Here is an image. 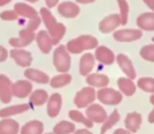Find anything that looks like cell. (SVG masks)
Instances as JSON below:
<instances>
[{
    "instance_id": "cell-26",
    "label": "cell",
    "mask_w": 154,
    "mask_h": 134,
    "mask_svg": "<svg viewBox=\"0 0 154 134\" xmlns=\"http://www.w3.org/2000/svg\"><path fill=\"white\" fill-rule=\"evenodd\" d=\"M19 126L13 119H5L0 123V134H17Z\"/></svg>"
},
{
    "instance_id": "cell-25",
    "label": "cell",
    "mask_w": 154,
    "mask_h": 134,
    "mask_svg": "<svg viewBox=\"0 0 154 134\" xmlns=\"http://www.w3.org/2000/svg\"><path fill=\"white\" fill-rule=\"evenodd\" d=\"M43 131V123L39 120H32L26 123L21 129V134H41Z\"/></svg>"
},
{
    "instance_id": "cell-19",
    "label": "cell",
    "mask_w": 154,
    "mask_h": 134,
    "mask_svg": "<svg viewBox=\"0 0 154 134\" xmlns=\"http://www.w3.org/2000/svg\"><path fill=\"white\" fill-rule=\"evenodd\" d=\"M37 45L40 49V51L45 54L50 53L53 47V41H52V37L49 35V33L45 31H40L36 36Z\"/></svg>"
},
{
    "instance_id": "cell-47",
    "label": "cell",
    "mask_w": 154,
    "mask_h": 134,
    "mask_svg": "<svg viewBox=\"0 0 154 134\" xmlns=\"http://www.w3.org/2000/svg\"><path fill=\"white\" fill-rule=\"evenodd\" d=\"M47 134H52V133H47Z\"/></svg>"
},
{
    "instance_id": "cell-31",
    "label": "cell",
    "mask_w": 154,
    "mask_h": 134,
    "mask_svg": "<svg viewBox=\"0 0 154 134\" xmlns=\"http://www.w3.org/2000/svg\"><path fill=\"white\" fill-rule=\"evenodd\" d=\"M120 116H119V113H118L117 110H114L113 112L110 114L109 117L106 118V120L103 123V127L100 129V134H105L106 132L108 131L109 129H111L118 120H119Z\"/></svg>"
},
{
    "instance_id": "cell-16",
    "label": "cell",
    "mask_w": 154,
    "mask_h": 134,
    "mask_svg": "<svg viewBox=\"0 0 154 134\" xmlns=\"http://www.w3.org/2000/svg\"><path fill=\"white\" fill-rule=\"evenodd\" d=\"M95 59L103 64H112L115 60L114 53L107 47H98L95 51Z\"/></svg>"
},
{
    "instance_id": "cell-12",
    "label": "cell",
    "mask_w": 154,
    "mask_h": 134,
    "mask_svg": "<svg viewBox=\"0 0 154 134\" xmlns=\"http://www.w3.org/2000/svg\"><path fill=\"white\" fill-rule=\"evenodd\" d=\"M57 10L58 13L64 18H75L80 13L79 7L71 1H64V2L59 3Z\"/></svg>"
},
{
    "instance_id": "cell-3",
    "label": "cell",
    "mask_w": 154,
    "mask_h": 134,
    "mask_svg": "<svg viewBox=\"0 0 154 134\" xmlns=\"http://www.w3.org/2000/svg\"><path fill=\"white\" fill-rule=\"evenodd\" d=\"M15 12L18 14V16H22V17H26L29 19V23L26 29L31 31H35L40 24V17L38 16L37 11L32 8L31 5H26V3H16L15 7H14Z\"/></svg>"
},
{
    "instance_id": "cell-37",
    "label": "cell",
    "mask_w": 154,
    "mask_h": 134,
    "mask_svg": "<svg viewBox=\"0 0 154 134\" xmlns=\"http://www.w3.org/2000/svg\"><path fill=\"white\" fill-rule=\"evenodd\" d=\"M8 57V51L0 45V61H5Z\"/></svg>"
},
{
    "instance_id": "cell-35",
    "label": "cell",
    "mask_w": 154,
    "mask_h": 134,
    "mask_svg": "<svg viewBox=\"0 0 154 134\" xmlns=\"http://www.w3.org/2000/svg\"><path fill=\"white\" fill-rule=\"evenodd\" d=\"M139 54L145 60L154 62V45H148L143 47L140 49Z\"/></svg>"
},
{
    "instance_id": "cell-6",
    "label": "cell",
    "mask_w": 154,
    "mask_h": 134,
    "mask_svg": "<svg viewBox=\"0 0 154 134\" xmlns=\"http://www.w3.org/2000/svg\"><path fill=\"white\" fill-rule=\"evenodd\" d=\"M96 98V92L93 87H86L82 88L80 91L76 93L74 97V104L79 109L87 108L90 106Z\"/></svg>"
},
{
    "instance_id": "cell-27",
    "label": "cell",
    "mask_w": 154,
    "mask_h": 134,
    "mask_svg": "<svg viewBox=\"0 0 154 134\" xmlns=\"http://www.w3.org/2000/svg\"><path fill=\"white\" fill-rule=\"evenodd\" d=\"M75 131V125L71 121L62 120L59 121L54 127L53 134H71Z\"/></svg>"
},
{
    "instance_id": "cell-7",
    "label": "cell",
    "mask_w": 154,
    "mask_h": 134,
    "mask_svg": "<svg viewBox=\"0 0 154 134\" xmlns=\"http://www.w3.org/2000/svg\"><path fill=\"white\" fill-rule=\"evenodd\" d=\"M143 36V32L138 29H124L113 33V38L120 42H132L138 40Z\"/></svg>"
},
{
    "instance_id": "cell-38",
    "label": "cell",
    "mask_w": 154,
    "mask_h": 134,
    "mask_svg": "<svg viewBox=\"0 0 154 134\" xmlns=\"http://www.w3.org/2000/svg\"><path fill=\"white\" fill-rule=\"evenodd\" d=\"M45 5H47V8L49 9H52V8L56 7L59 2V0H45Z\"/></svg>"
},
{
    "instance_id": "cell-40",
    "label": "cell",
    "mask_w": 154,
    "mask_h": 134,
    "mask_svg": "<svg viewBox=\"0 0 154 134\" xmlns=\"http://www.w3.org/2000/svg\"><path fill=\"white\" fill-rule=\"evenodd\" d=\"M113 134H132V132H130L129 130H125V129H117L114 131Z\"/></svg>"
},
{
    "instance_id": "cell-43",
    "label": "cell",
    "mask_w": 154,
    "mask_h": 134,
    "mask_svg": "<svg viewBox=\"0 0 154 134\" xmlns=\"http://www.w3.org/2000/svg\"><path fill=\"white\" fill-rule=\"evenodd\" d=\"M149 123H154V109L151 111V113L149 114Z\"/></svg>"
},
{
    "instance_id": "cell-42",
    "label": "cell",
    "mask_w": 154,
    "mask_h": 134,
    "mask_svg": "<svg viewBox=\"0 0 154 134\" xmlns=\"http://www.w3.org/2000/svg\"><path fill=\"white\" fill-rule=\"evenodd\" d=\"M75 134H93V133L88 131V129H80V130H77V131L75 132Z\"/></svg>"
},
{
    "instance_id": "cell-30",
    "label": "cell",
    "mask_w": 154,
    "mask_h": 134,
    "mask_svg": "<svg viewBox=\"0 0 154 134\" xmlns=\"http://www.w3.org/2000/svg\"><path fill=\"white\" fill-rule=\"evenodd\" d=\"M29 109H30V106H29L28 104H17V106H13V107H10V108L2 109V110L0 111V116L7 117V116H10V115L19 114V113L28 111Z\"/></svg>"
},
{
    "instance_id": "cell-45",
    "label": "cell",
    "mask_w": 154,
    "mask_h": 134,
    "mask_svg": "<svg viewBox=\"0 0 154 134\" xmlns=\"http://www.w3.org/2000/svg\"><path fill=\"white\" fill-rule=\"evenodd\" d=\"M150 101H151V104H153V106H154V94H153V95L151 96V97H150Z\"/></svg>"
},
{
    "instance_id": "cell-20",
    "label": "cell",
    "mask_w": 154,
    "mask_h": 134,
    "mask_svg": "<svg viewBox=\"0 0 154 134\" xmlns=\"http://www.w3.org/2000/svg\"><path fill=\"white\" fill-rule=\"evenodd\" d=\"M12 98V83L5 75H0V99L2 102L11 101Z\"/></svg>"
},
{
    "instance_id": "cell-41",
    "label": "cell",
    "mask_w": 154,
    "mask_h": 134,
    "mask_svg": "<svg viewBox=\"0 0 154 134\" xmlns=\"http://www.w3.org/2000/svg\"><path fill=\"white\" fill-rule=\"evenodd\" d=\"M77 3H80V5H88V3L94 2L95 0H75Z\"/></svg>"
},
{
    "instance_id": "cell-13",
    "label": "cell",
    "mask_w": 154,
    "mask_h": 134,
    "mask_svg": "<svg viewBox=\"0 0 154 134\" xmlns=\"http://www.w3.org/2000/svg\"><path fill=\"white\" fill-rule=\"evenodd\" d=\"M11 56L15 62L17 64L21 67H30L32 64V55H31L30 52L24 51V50H20V49H15L11 51Z\"/></svg>"
},
{
    "instance_id": "cell-46",
    "label": "cell",
    "mask_w": 154,
    "mask_h": 134,
    "mask_svg": "<svg viewBox=\"0 0 154 134\" xmlns=\"http://www.w3.org/2000/svg\"><path fill=\"white\" fill-rule=\"evenodd\" d=\"M26 1H28V2H32V3H34V2H37L38 0H26Z\"/></svg>"
},
{
    "instance_id": "cell-8",
    "label": "cell",
    "mask_w": 154,
    "mask_h": 134,
    "mask_svg": "<svg viewBox=\"0 0 154 134\" xmlns=\"http://www.w3.org/2000/svg\"><path fill=\"white\" fill-rule=\"evenodd\" d=\"M122 24L120 22V18L118 14H111L105 17L100 22H99V31L103 34H108V33L113 32L114 30L118 28Z\"/></svg>"
},
{
    "instance_id": "cell-18",
    "label": "cell",
    "mask_w": 154,
    "mask_h": 134,
    "mask_svg": "<svg viewBox=\"0 0 154 134\" xmlns=\"http://www.w3.org/2000/svg\"><path fill=\"white\" fill-rule=\"evenodd\" d=\"M136 23L143 31H154V12L143 13L137 17Z\"/></svg>"
},
{
    "instance_id": "cell-10",
    "label": "cell",
    "mask_w": 154,
    "mask_h": 134,
    "mask_svg": "<svg viewBox=\"0 0 154 134\" xmlns=\"http://www.w3.org/2000/svg\"><path fill=\"white\" fill-rule=\"evenodd\" d=\"M19 37L18 38H12L10 39V45L16 48H22L29 45L35 38L34 31H31L29 29H24L21 30L19 33Z\"/></svg>"
},
{
    "instance_id": "cell-24",
    "label": "cell",
    "mask_w": 154,
    "mask_h": 134,
    "mask_svg": "<svg viewBox=\"0 0 154 134\" xmlns=\"http://www.w3.org/2000/svg\"><path fill=\"white\" fill-rule=\"evenodd\" d=\"M117 85L119 88L122 94H125L127 96H132L136 91V87L133 83L132 79L128 77H120L117 80Z\"/></svg>"
},
{
    "instance_id": "cell-5",
    "label": "cell",
    "mask_w": 154,
    "mask_h": 134,
    "mask_svg": "<svg viewBox=\"0 0 154 134\" xmlns=\"http://www.w3.org/2000/svg\"><path fill=\"white\" fill-rule=\"evenodd\" d=\"M96 97L100 102L108 106L118 104L122 100V94L111 88H103L96 92Z\"/></svg>"
},
{
    "instance_id": "cell-11",
    "label": "cell",
    "mask_w": 154,
    "mask_h": 134,
    "mask_svg": "<svg viewBox=\"0 0 154 134\" xmlns=\"http://www.w3.org/2000/svg\"><path fill=\"white\" fill-rule=\"evenodd\" d=\"M116 60H117V64L119 66L120 70L126 74V76L130 79H134L136 77V72H135V69L133 67L132 61L130 60V58L128 57L125 54H118L116 56Z\"/></svg>"
},
{
    "instance_id": "cell-44",
    "label": "cell",
    "mask_w": 154,
    "mask_h": 134,
    "mask_svg": "<svg viewBox=\"0 0 154 134\" xmlns=\"http://www.w3.org/2000/svg\"><path fill=\"white\" fill-rule=\"evenodd\" d=\"M12 0H0V7H3V5H8V3L11 2Z\"/></svg>"
},
{
    "instance_id": "cell-21",
    "label": "cell",
    "mask_w": 154,
    "mask_h": 134,
    "mask_svg": "<svg viewBox=\"0 0 154 134\" xmlns=\"http://www.w3.org/2000/svg\"><path fill=\"white\" fill-rule=\"evenodd\" d=\"M141 125V115L137 112H131L126 116L125 119V126L127 130H129L132 133L138 131Z\"/></svg>"
},
{
    "instance_id": "cell-22",
    "label": "cell",
    "mask_w": 154,
    "mask_h": 134,
    "mask_svg": "<svg viewBox=\"0 0 154 134\" xmlns=\"http://www.w3.org/2000/svg\"><path fill=\"white\" fill-rule=\"evenodd\" d=\"M86 81L91 87L105 88L109 85L110 79L105 74H91V75H87Z\"/></svg>"
},
{
    "instance_id": "cell-15",
    "label": "cell",
    "mask_w": 154,
    "mask_h": 134,
    "mask_svg": "<svg viewBox=\"0 0 154 134\" xmlns=\"http://www.w3.org/2000/svg\"><path fill=\"white\" fill-rule=\"evenodd\" d=\"M62 106V97L60 94L54 93L48 100V115L52 118L56 117L60 112Z\"/></svg>"
},
{
    "instance_id": "cell-17",
    "label": "cell",
    "mask_w": 154,
    "mask_h": 134,
    "mask_svg": "<svg viewBox=\"0 0 154 134\" xmlns=\"http://www.w3.org/2000/svg\"><path fill=\"white\" fill-rule=\"evenodd\" d=\"M95 66V57L93 54L86 53L82 56L79 60V74L82 76H87L90 74Z\"/></svg>"
},
{
    "instance_id": "cell-33",
    "label": "cell",
    "mask_w": 154,
    "mask_h": 134,
    "mask_svg": "<svg viewBox=\"0 0 154 134\" xmlns=\"http://www.w3.org/2000/svg\"><path fill=\"white\" fill-rule=\"evenodd\" d=\"M69 116H70L71 119H73L74 121H77V123H84L86 127L88 128H92L93 127V121L90 120L88 117H85L79 111L77 110H71L69 112Z\"/></svg>"
},
{
    "instance_id": "cell-28",
    "label": "cell",
    "mask_w": 154,
    "mask_h": 134,
    "mask_svg": "<svg viewBox=\"0 0 154 134\" xmlns=\"http://www.w3.org/2000/svg\"><path fill=\"white\" fill-rule=\"evenodd\" d=\"M71 81H72V76L70 74H66V73H62V74L57 75L51 79V87L55 88V89H59L64 86H68Z\"/></svg>"
},
{
    "instance_id": "cell-23",
    "label": "cell",
    "mask_w": 154,
    "mask_h": 134,
    "mask_svg": "<svg viewBox=\"0 0 154 134\" xmlns=\"http://www.w3.org/2000/svg\"><path fill=\"white\" fill-rule=\"evenodd\" d=\"M24 76L30 80L39 83H48L50 81L49 75L39 70H35V69H26L24 71Z\"/></svg>"
},
{
    "instance_id": "cell-4",
    "label": "cell",
    "mask_w": 154,
    "mask_h": 134,
    "mask_svg": "<svg viewBox=\"0 0 154 134\" xmlns=\"http://www.w3.org/2000/svg\"><path fill=\"white\" fill-rule=\"evenodd\" d=\"M53 64L56 70L60 73H66L71 68V57L66 48L64 45H59L54 50Z\"/></svg>"
},
{
    "instance_id": "cell-36",
    "label": "cell",
    "mask_w": 154,
    "mask_h": 134,
    "mask_svg": "<svg viewBox=\"0 0 154 134\" xmlns=\"http://www.w3.org/2000/svg\"><path fill=\"white\" fill-rule=\"evenodd\" d=\"M0 17L2 18L3 20H16L19 16H18V14L16 13L15 10H14V11L2 12V13L0 14Z\"/></svg>"
},
{
    "instance_id": "cell-2",
    "label": "cell",
    "mask_w": 154,
    "mask_h": 134,
    "mask_svg": "<svg viewBox=\"0 0 154 134\" xmlns=\"http://www.w3.org/2000/svg\"><path fill=\"white\" fill-rule=\"evenodd\" d=\"M97 45H98V40L95 37L91 36V35H82V36L69 41L66 48L69 53L78 54L82 53V51L95 49Z\"/></svg>"
},
{
    "instance_id": "cell-9",
    "label": "cell",
    "mask_w": 154,
    "mask_h": 134,
    "mask_svg": "<svg viewBox=\"0 0 154 134\" xmlns=\"http://www.w3.org/2000/svg\"><path fill=\"white\" fill-rule=\"evenodd\" d=\"M86 114L90 120H92L93 123H101L106 120L107 118V112L106 110L100 106V104H91L90 106L87 108Z\"/></svg>"
},
{
    "instance_id": "cell-29",
    "label": "cell",
    "mask_w": 154,
    "mask_h": 134,
    "mask_svg": "<svg viewBox=\"0 0 154 134\" xmlns=\"http://www.w3.org/2000/svg\"><path fill=\"white\" fill-rule=\"evenodd\" d=\"M48 97H49L48 92L39 89L32 93L30 97V102L33 106H42L43 104H45V101H48Z\"/></svg>"
},
{
    "instance_id": "cell-1",
    "label": "cell",
    "mask_w": 154,
    "mask_h": 134,
    "mask_svg": "<svg viewBox=\"0 0 154 134\" xmlns=\"http://www.w3.org/2000/svg\"><path fill=\"white\" fill-rule=\"evenodd\" d=\"M40 16L45 22V26L48 29V33L52 37L53 45H57L62 39V37L66 34V26L64 24L60 23L56 20V18L53 16L49 8H41L40 9Z\"/></svg>"
},
{
    "instance_id": "cell-34",
    "label": "cell",
    "mask_w": 154,
    "mask_h": 134,
    "mask_svg": "<svg viewBox=\"0 0 154 134\" xmlns=\"http://www.w3.org/2000/svg\"><path fill=\"white\" fill-rule=\"evenodd\" d=\"M137 87L148 93H154V78L141 77L137 81Z\"/></svg>"
},
{
    "instance_id": "cell-39",
    "label": "cell",
    "mask_w": 154,
    "mask_h": 134,
    "mask_svg": "<svg viewBox=\"0 0 154 134\" xmlns=\"http://www.w3.org/2000/svg\"><path fill=\"white\" fill-rule=\"evenodd\" d=\"M143 1L152 12H154V0H143Z\"/></svg>"
},
{
    "instance_id": "cell-32",
    "label": "cell",
    "mask_w": 154,
    "mask_h": 134,
    "mask_svg": "<svg viewBox=\"0 0 154 134\" xmlns=\"http://www.w3.org/2000/svg\"><path fill=\"white\" fill-rule=\"evenodd\" d=\"M118 3V8H119V18H120V22H122V26L127 24L129 19V5L127 2V0H117Z\"/></svg>"
},
{
    "instance_id": "cell-14",
    "label": "cell",
    "mask_w": 154,
    "mask_h": 134,
    "mask_svg": "<svg viewBox=\"0 0 154 134\" xmlns=\"http://www.w3.org/2000/svg\"><path fill=\"white\" fill-rule=\"evenodd\" d=\"M32 91V83L28 80H19L12 85V94L16 97L24 98Z\"/></svg>"
}]
</instances>
